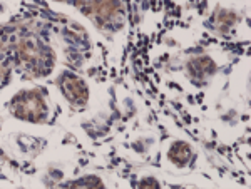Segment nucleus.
<instances>
[{"mask_svg":"<svg viewBox=\"0 0 251 189\" xmlns=\"http://www.w3.org/2000/svg\"><path fill=\"white\" fill-rule=\"evenodd\" d=\"M12 111L17 118L37 122L46 116V104L39 92H20L12 100Z\"/></svg>","mask_w":251,"mask_h":189,"instance_id":"nucleus-1","label":"nucleus"},{"mask_svg":"<svg viewBox=\"0 0 251 189\" xmlns=\"http://www.w3.org/2000/svg\"><path fill=\"white\" fill-rule=\"evenodd\" d=\"M62 89H64L66 97L69 100H72V102H75V104H82L84 100L87 99L86 86H84L79 79L72 77V75H69V77H66L62 80Z\"/></svg>","mask_w":251,"mask_h":189,"instance_id":"nucleus-3","label":"nucleus"},{"mask_svg":"<svg viewBox=\"0 0 251 189\" xmlns=\"http://www.w3.org/2000/svg\"><path fill=\"white\" fill-rule=\"evenodd\" d=\"M169 158L173 159V163L184 164L189 159V146H186L184 142H177L176 146H173L171 152H169Z\"/></svg>","mask_w":251,"mask_h":189,"instance_id":"nucleus-4","label":"nucleus"},{"mask_svg":"<svg viewBox=\"0 0 251 189\" xmlns=\"http://www.w3.org/2000/svg\"><path fill=\"white\" fill-rule=\"evenodd\" d=\"M7 77H9V67L3 66V64H0V86L5 82Z\"/></svg>","mask_w":251,"mask_h":189,"instance_id":"nucleus-5","label":"nucleus"},{"mask_svg":"<svg viewBox=\"0 0 251 189\" xmlns=\"http://www.w3.org/2000/svg\"><path fill=\"white\" fill-rule=\"evenodd\" d=\"M91 12L96 15V19L99 20V22L107 24L119 17L121 7L116 0H92Z\"/></svg>","mask_w":251,"mask_h":189,"instance_id":"nucleus-2","label":"nucleus"}]
</instances>
